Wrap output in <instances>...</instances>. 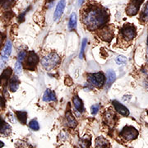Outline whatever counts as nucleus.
I'll return each instance as SVG.
<instances>
[{
	"label": "nucleus",
	"mask_w": 148,
	"mask_h": 148,
	"mask_svg": "<svg viewBox=\"0 0 148 148\" xmlns=\"http://www.w3.org/2000/svg\"><path fill=\"white\" fill-rule=\"evenodd\" d=\"M86 44H87V40L86 39H83L82 43V48H81V52H80L79 55L80 58H83V53H84V49Z\"/></svg>",
	"instance_id": "nucleus-25"
},
{
	"label": "nucleus",
	"mask_w": 148,
	"mask_h": 148,
	"mask_svg": "<svg viewBox=\"0 0 148 148\" xmlns=\"http://www.w3.org/2000/svg\"><path fill=\"white\" fill-rule=\"evenodd\" d=\"M60 62V58L56 53H50L43 57L41 59V64L42 66L47 70L54 69L58 66Z\"/></svg>",
	"instance_id": "nucleus-2"
},
{
	"label": "nucleus",
	"mask_w": 148,
	"mask_h": 148,
	"mask_svg": "<svg viewBox=\"0 0 148 148\" xmlns=\"http://www.w3.org/2000/svg\"><path fill=\"white\" fill-rule=\"evenodd\" d=\"M99 110H100V105H94L91 107V114H92V115H95Z\"/></svg>",
	"instance_id": "nucleus-28"
},
{
	"label": "nucleus",
	"mask_w": 148,
	"mask_h": 148,
	"mask_svg": "<svg viewBox=\"0 0 148 148\" xmlns=\"http://www.w3.org/2000/svg\"><path fill=\"white\" fill-rule=\"evenodd\" d=\"M115 77H116V74L113 70L107 71V88H110L112 83L114 82Z\"/></svg>",
	"instance_id": "nucleus-16"
},
{
	"label": "nucleus",
	"mask_w": 148,
	"mask_h": 148,
	"mask_svg": "<svg viewBox=\"0 0 148 148\" xmlns=\"http://www.w3.org/2000/svg\"><path fill=\"white\" fill-rule=\"evenodd\" d=\"M143 0H131L130 3L127 8V13L129 16L136 15L139 11L140 5L142 4Z\"/></svg>",
	"instance_id": "nucleus-7"
},
{
	"label": "nucleus",
	"mask_w": 148,
	"mask_h": 148,
	"mask_svg": "<svg viewBox=\"0 0 148 148\" xmlns=\"http://www.w3.org/2000/svg\"><path fill=\"white\" fill-rule=\"evenodd\" d=\"M39 62V57L37 54L33 51H30L27 56V60L26 63V68L30 70H34L36 69V66Z\"/></svg>",
	"instance_id": "nucleus-8"
},
{
	"label": "nucleus",
	"mask_w": 148,
	"mask_h": 148,
	"mask_svg": "<svg viewBox=\"0 0 148 148\" xmlns=\"http://www.w3.org/2000/svg\"><path fill=\"white\" fill-rule=\"evenodd\" d=\"M18 87H19V80L16 76H14L9 81V89L11 91L14 92L18 89Z\"/></svg>",
	"instance_id": "nucleus-13"
},
{
	"label": "nucleus",
	"mask_w": 148,
	"mask_h": 148,
	"mask_svg": "<svg viewBox=\"0 0 148 148\" xmlns=\"http://www.w3.org/2000/svg\"><path fill=\"white\" fill-rule=\"evenodd\" d=\"M3 2V0H0V4H1V3H2Z\"/></svg>",
	"instance_id": "nucleus-33"
},
{
	"label": "nucleus",
	"mask_w": 148,
	"mask_h": 148,
	"mask_svg": "<svg viewBox=\"0 0 148 148\" xmlns=\"http://www.w3.org/2000/svg\"><path fill=\"white\" fill-rule=\"evenodd\" d=\"M11 53H12V42L8 40L6 43L5 46L3 48L1 56H0V69H3L6 63L8 62V58L10 57Z\"/></svg>",
	"instance_id": "nucleus-5"
},
{
	"label": "nucleus",
	"mask_w": 148,
	"mask_h": 148,
	"mask_svg": "<svg viewBox=\"0 0 148 148\" xmlns=\"http://www.w3.org/2000/svg\"><path fill=\"white\" fill-rule=\"evenodd\" d=\"M114 36V33L113 31L110 30V28H105L102 32H101V37L103 40L110 41L111 39Z\"/></svg>",
	"instance_id": "nucleus-14"
},
{
	"label": "nucleus",
	"mask_w": 148,
	"mask_h": 148,
	"mask_svg": "<svg viewBox=\"0 0 148 148\" xmlns=\"http://www.w3.org/2000/svg\"><path fill=\"white\" fill-rule=\"evenodd\" d=\"M16 114L18 120L21 122L22 124L27 123V113L25 111H16Z\"/></svg>",
	"instance_id": "nucleus-20"
},
{
	"label": "nucleus",
	"mask_w": 148,
	"mask_h": 148,
	"mask_svg": "<svg viewBox=\"0 0 148 148\" xmlns=\"http://www.w3.org/2000/svg\"><path fill=\"white\" fill-rule=\"evenodd\" d=\"M141 19H142L143 21H147V3L144 6L143 12H141Z\"/></svg>",
	"instance_id": "nucleus-24"
},
{
	"label": "nucleus",
	"mask_w": 148,
	"mask_h": 148,
	"mask_svg": "<svg viewBox=\"0 0 148 148\" xmlns=\"http://www.w3.org/2000/svg\"><path fill=\"white\" fill-rule=\"evenodd\" d=\"M127 59L125 56H123V55H119L116 58V63L118 65H124V64H127Z\"/></svg>",
	"instance_id": "nucleus-23"
},
{
	"label": "nucleus",
	"mask_w": 148,
	"mask_h": 148,
	"mask_svg": "<svg viewBox=\"0 0 148 148\" xmlns=\"http://www.w3.org/2000/svg\"><path fill=\"white\" fill-rule=\"evenodd\" d=\"M120 34L123 38L129 41L133 40V38L136 36V29L133 26L127 24L122 27L120 30Z\"/></svg>",
	"instance_id": "nucleus-4"
},
{
	"label": "nucleus",
	"mask_w": 148,
	"mask_h": 148,
	"mask_svg": "<svg viewBox=\"0 0 148 148\" xmlns=\"http://www.w3.org/2000/svg\"><path fill=\"white\" fill-rule=\"evenodd\" d=\"M84 1L85 0H79V1H78V4H79V5H82V4L83 3Z\"/></svg>",
	"instance_id": "nucleus-30"
},
{
	"label": "nucleus",
	"mask_w": 148,
	"mask_h": 148,
	"mask_svg": "<svg viewBox=\"0 0 148 148\" xmlns=\"http://www.w3.org/2000/svg\"><path fill=\"white\" fill-rule=\"evenodd\" d=\"M10 127L8 124L0 117V133H5L8 131Z\"/></svg>",
	"instance_id": "nucleus-21"
},
{
	"label": "nucleus",
	"mask_w": 148,
	"mask_h": 148,
	"mask_svg": "<svg viewBox=\"0 0 148 148\" xmlns=\"http://www.w3.org/2000/svg\"><path fill=\"white\" fill-rule=\"evenodd\" d=\"M108 146H109L108 141L101 137L97 138L95 141V148H107Z\"/></svg>",
	"instance_id": "nucleus-17"
},
{
	"label": "nucleus",
	"mask_w": 148,
	"mask_h": 148,
	"mask_svg": "<svg viewBox=\"0 0 148 148\" xmlns=\"http://www.w3.org/2000/svg\"><path fill=\"white\" fill-rule=\"evenodd\" d=\"M5 106V101L3 100V98L0 95V110H2Z\"/></svg>",
	"instance_id": "nucleus-29"
},
{
	"label": "nucleus",
	"mask_w": 148,
	"mask_h": 148,
	"mask_svg": "<svg viewBox=\"0 0 148 148\" xmlns=\"http://www.w3.org/2000/svg\"><path fill=\"white\" fill-rule=\"evenodd\" d=\"M43 101L45 102H50V101H56V95L53 90L47 89L45 91L43 95Z\"/></svg>",
	"instance_id": "nucleus-12"
},
{
	"label": "nucleus",
	"mask_w": 148,
	"mask_h": 148,
	"mask_svg": "<svg viewBox=\"0 0 148 148\" xmlns=\"http://www.w3.org/2000/svg\"><path fill=\"white\" fill-rule=\"evenodd\" d=\"M120 136L126 141H132L138 138V131L132 126H126L123 128Z\"/></svg>",
	"instance_id": "nucleus-3"
},
{
	"label": "nucleus",
	"mask_w": 148,
	"mask_h": 148,
	"mask_svg": "<svg viewBox=\"0 0 148 148\" xmlns=\"http://www.w3.org/2000/svg\"><path fill=\"white\" fill-rule=\"evenodd\" d=\"M66 119H67V124H68L69 127H75L77 126V123L76 121V119L73 118V116L72 115L70 111H68L67 114H66Z\"/></svg>",
	"instance_id": "nucleus-15"
},
{
	"label": "nucleus",
	"mask_w": 148,
	"mask_h": 148,
	"mask_svg": "<svg viewBox=\"0 0 148 148\" xmlns=\"http://www.w3.org/2000/svg\"><path fill=\"white\" fill-rule=\"evenodd\" d=\"M26 56H27V52L26 51H21L19 54H18V57H17V61H19V62H22L23 60H24V58H26Z\"/></svg>",
	"instance_id": "nucleus-27"
},
{
	"label": "nucleus",
	"mask_w": 148,
	"mask_h": 148,
	"mask_svg": "<svg viewBox=\"0 0 148 148\" xmlns=\"http://www.w3.org/2000/svg\"></svg>",
	"instance_id": "nucleus-35"
},
{
	"label": "nucleus",
	"mask_w": 148,
	"mask_h": 148,
	"mask_svg": "<svg viewBox=\"0 0 148 148\" xmlns=\"http://www.w3.org/2000/svg\"><path fill=\"white\" fill-rule=\"evenodd\" d=\"M3 146H4V144H3V143L0 141V148H2V147H3Z\"/></svg>",
	"instance_id": "nucleus-31"
},
{
	"label": "nucleus",
	"mask_w": 148,
	"mask_h": 148,
	"mask_svg": "<svg viewBox=\"0 0 148 148\" xmlns=\"http://www.w3.org/2000/svg\"><path fill=\"white\" fill-rule=\"evenodd\" d=\"M29 127L34 131H38L40 129V125L36 119H32V121L29 123Z\"/></svg>",
	"instance_id": "nucleus-22"
},
{
	"label": "nucleus",
	"mask_w": 148,
	"mask_h": 148,
	"mask_svg": "<svg viewBox=\"0 0 148 148\" xmlns=\"http://www.w3.org/2000/svg\"><path fill=\"white\" fill-rule=\"evenodd\" d=\"M14 1H15V0H8V3H12V2H14Z\"/></svg>",
	"instance_id": "nucleus-32"
},
{
	"label": "nucleus",
	"mask_w": 148,
	"mask_h": 148,
	"mask_svg": "<svg viewBox=\"0 0 148 148\" xmlns=\"http://www.w3.org/2000/svg\"><path fill=\"white\" fill-rule=\"evenodd\" d=\"M113 105L114 106L115 110H116L119 114H120L121 115H123V116H127V115L129 114V110H128V109H127V107H125L123 105L120 104L119 102H118V101H113Z\"/></svg>",
	"instance_id": "nucleus-10"
},
{
	"label": "nucleus",
	"mask_w": 148,
	"mask_h": 148,
	"mask_svg": "<svg viewBox=\"0 0 148 148\" xmlns=\"http://www.w3.org/2000/svg\"><path fill=\"white\" fill-rule=\"evenodd\" d=\"M66 6V1L65 0H60L58 3V4L56 6V9L54 12V15H53V18L54 21H58V19L61 17V16L64 13V8Z\"/></svg>",
	"instance_id": "nucleus-9"
},
{
	"label": "nucleus",
	"mask_w": 148,
	"mask_h": 148,
	"mask_svg": "<svg viewBox=\"0 0 148 148\" xmlns=\"http://www.w3.org/2000/svg\"><path fill=\"white\" fill-rule=\"evenodd\" d=\"M88 80L91 84L97 87H101L105 83V76L102 73L88 74Z\"/></svg>",
	"instance_id": "nucleus-6"
},
{
	"label": "nucleus",
	"mask_w": 148,
	"mask_h": 148,
	"mask_svg": "<svg viewBox=\"0 0 148 148\" xmlns=\"http://www.w3.org/2000/svg\"><path fill=\"white\" fill-rule=\"evenodd\" d=\"M108 21L107 12L101 7L93 6L83 16V22L90 30H96L102 27Z\"/></svg>",
	"instance_id": "nucleus-1"
},
{
	"label": "nucleus",
	"mask_w": 148,
	"mask_h": 148,
	"mask_svg": "<svg viewBox=\"0 0 148 148\" xmlns=\"http://www.w3.org/2000/svg\"><path fill=\"white\" fill-rule=\"evenodd\" d=\"M73 102L74 107L75 109L79 112H82L83 110V104H82V101L80 99L78 96H74L73 99Z\"/></svg>",
	"instance_id": "nucleus-18"
},
{
	"label": "nucleus",
	"mask_w": 148,
	"mask_h": 148,
	"mask_svg": "<svg viewBox=\"0 0 148 148\" xmlns=\"http://www.w3.org/2000/svg\"><path fill=\"white\" fill-rule=\"evenodd\" d=\"M77 27V15L76 13H72L69 21V30H74Z\"/></svg>",
	"instance_id": "nucleus-19"
},
{
	"label": "nucleus",
	"mask_w": 148,
	"mask_h": 148,
	"mask_svg": "<svg viewBox=\"0 0 148 148\" xmlns=\"http://www.w3.org/2000/svg\"><path fill=\"white\" fill-rule=\"evenodd\" d=\"M11 74H12V69L10 68L5 69L0 76V85L5 86L6 84H8V82L10 78Z\"/></svg>",
	"instance_id": "nucleus-11"
},
{
	"label": "nucleus",
	"mask_w": 148,
	"mask_h": 148,
	"mask_svg": "<svg viewBox=\"0 0 148 148\" xmlns=\"http://www.w3.org/2000/svg\"><path fill=\"white\" fill-rule=\"evenodd\" d=\"M49 1H51V0H49Z\"/></svg>",
	"instance_id": "nucleus-34"
},
{
	"label": "nucleus",
	"mask_w": 148,
	"mask_h": 148,
	"mask_svg": "<svg viewBox=\"0 0 148 148\" xmlns=\"http://www.w3.org/2000/svg\"><path fill=\"white\" fill-rule=\"evenodd\" d=\"M15 73L16 75H20L21 73V63L19 61H16L15 65Z\"/></svg>",
	"instance_id": "nucleus-26"
}]
</instances>
